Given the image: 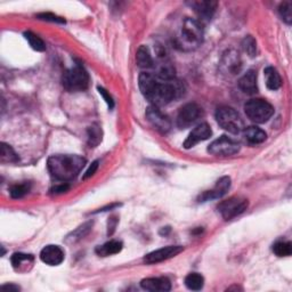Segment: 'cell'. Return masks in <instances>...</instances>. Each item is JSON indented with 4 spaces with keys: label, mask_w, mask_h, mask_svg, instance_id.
I'll return each instance as SVG.
<instances>
[{
    "label": "cell",
    "mask_w": 292,
    "mask_h": 292,
    "mask_svg": "<svg viewBox=\"0 0 292 292\" xmlns=\"http://www.w3.org/2000/svg\"><path fill=\"white\" fill-rule=\"evenodd\" d=\"M97 169H99V161H95V162L91 163V166L88 168V170L86 171V173H85L83 178L84 179H88L91 176H94L95 173H96V171H97Z\"/></svg>",
    "instance_id": "cell-37"
},
{
    "label": "cell",
    "mask_w": 292,
    "mask_h": 292,
    "mask_svg": "<svg viewBox=\"0 0 292 292\" xmlns=\"http://www.w3.org/2000/svg\"><path fill=\"white\" fill-rule=\"evenodd\" d=\"M240 151V144L232 138L222 136L218 140L213 141L208 147V152L217 157H229L234 155Z\"/></svg>",
    "instance_id": "cell-8"
},
{
    "label": "cell",
    "mask_w": 292,
    "mask_h": 292,
    "mask_svg": "<svg viewBox=\"0 0 292 292\" xmlns=\"http://www.w3.org/2000/svg\"><path fill=\"white\" fill-rule=\"evenodd\" d=\"M116 224H118V218L115 216L111 217L109 219V223H107V235H109V237H111V235L114 233Z\"/></svg>",
    "instance_id": "cell-36"
},
{
    "label": "cell",
    "mask_w": 292,
    "mask_h": 292,
    "mask_svg": "<svg viewBox=\"0 0 292 292\" xmlns=\"http://www.w3.org/2000/svg\"><path fill=\"white\" fill-rule=\"evenodd\" d=\"M34 261V258L32 255H27V254H14L12 256V265L14 269H16L17 271H25L28 270L29 266H32Z\"/></svg>",
    "instance_id": "cell-21"
},
{
    "label": "cell",
    "mask_w": 292,
    "mask_h": 292,
    "mask_svg": "<svg viewBox=\"0 0 292 292\" xmlns=\"http://www.w3.org/2000/svg\"><path fill=\"white\" fill-rule=\"evenodd\" d=\"M2 289L4 291H18L20 288L16 285H14V284H5L2 286Z\"/></svg>",
    "instance_id": "cell-39"
},
{
    "label": "cell",
    "mask_w": 292,
    "mask_h": 292,
    "mask_svg": "<svg viewBox=\"0 0 292 292\" xmlns=\"http://www.w3.org/2000/svg\"><path fill=\"white\" fill-rule=\"evenodd\" d=\"M273 252L278 257H289L292 254V244L285 241H279L273 245Z\"/></svg>",
    "instance_id": "cell-30"
},
{
    "label": "cell",
    "mask_w": 292,
    "mask_h": 292,
    "mask_svg": "<svg viewBox=\"0 0 292 292\" xmlns=\"http://www.w3.org/2000/svg\"><path fill=\"white\" fill-rule=\"evenodd\" d=\"M182 251L183 247H181V245H169V247L158 249L155 251H152L150 254H147L144 257V261L148 265L161 263L163 260L176 257V256L181 254Z\"/></svg>",
    "instance_id": "cell-12"
},
{
    "label": "cell",
    "mask_w": 292,
    "mask_h": 292,
    "mask_svg": "<svg viewBox=\"0 0 292 292\" xmlns=\"http://www.w3.org/2000/svg\"><path fill=\"white\" fill-rule=\"evenodd\" d=\"M37 17L39 20H43V21H50V22H56V23H65L64 18L60 17V16H56V15L50 14V13L38 14Z\"/></svg>",
    "instance_id": "cell-34"
},
{
    "label": "cell",
    "mask_w": 292,
    "mask_h": 292,
    "mask_svg": "<svg viewBox=\"0 0 292 292\" xmlns=\"http://www.w3.org/2000/svg\"><path fill=\"white\" fill-rule=\"evenodd\" d=\"M93 224H94L93 222H87L76 229H74L73 232H71L68 237L65 238V243L74 244L76 242H79V241L83 240L86 235H88V233L91 230V227H93Z\"/></svg>",
    "instance_id": "cell-22"
},
{
    "label": "cell",
    "mask_w": 292,
    "mask_h": 292,
    "mask_svg": "<svg viewBox=\"0 0 292 292\" xmlns=\"http://www.w3.org/2000/svg\"><path fill=\"white\" fill-rule=\"evenodd\" d=\"M29 191H30V184L22 183L13 185L11 189H9V193H11V197L13 199H21L27 196Z\"/></svg>",
    "instance_id": "cell-31"
},
{
    "label": "cell",
    "mask_w": 292,
    "mask_h": 292,
    "mask_svg": "<svg viewBox=\"0 0 292 292\" xmlns=\"http://www.w3.org/2000/svg\"><path fill=\"white\" fill-rule=\"evenodd\" d=\"M244 112L251 121L256 124L267 122L274 114V107L268 102L260 99L250 100L244 105Z\"/></svg>",
    "instance_id": "cell-6"
},
{
    "label": "cell",
    "mask_w": 292,
    "mask_h": 292,
    "mask_svg": "<svg viewBox=\"0 0 292 292\" xmlns=\"http://www.w3.org/2000/svg\"><path fill=\"white\" fill-rule=\"evenodd\" d=\"M116 207H120V204L119 203H113V204H111V206H107L105 208H102L100 210H97L96 212H103V211H107V209H113V208H116Z\"/></svg>",
    "instance_id": "cell-40"
},
{
    "label": "cell",
    "mask_w": 292,
    "mask_h": 292,
    "mask_svg": "<svg viewBox=\"0 0 292 292\" xmlns=\"http://www.w3.org/2000/svg\"><path fill=\"white\" fill-rule=\"evenodd\" d=\"M99 93H100V95L103 97V100L106 102V104L109 105V107L110 109H113V106H114V101H113V99H112L111 97V95L107 93V91L104 89V88H102V87H99Z\"/></svg>",
    "instance_id": "cell-35"
},
{
    "label": "cell",
    "mask_w": 292,
    "mask_h": 292,
    "mask_svg": "<svg viewBox=\"0 0 292 292\" xmlns=\"http://www.w3.org/2000/svg\"><path fill=\"white\" fill-rule=\"evenodd\" d=\"M243 136L250 144H260V143L265 142L266 138H267V135H266V132L263 129L255 126L244 128Z\"/></svg>",
    "instance_id": "cell-20"
},
{
    "label": "cell",
    "mask_w": 292,
    "mask_h": 292,
    "mask_svg": "<svg viewBox=\"0 0 292 292\" xmlns=\"http://www.w3.org/2000/svg\"><path fill=\"white\" fill-rule=\"evenodd\" d=\"M86 165V159L80 155H53L48 159L47 168L52 176L62 182L72 181Z\"/></svg>",
    "instance_id": "cell-2"
},
{
    "label": "cell",
    "mask_w": 292,
    "mask_h": 292,
    "mask_svg": "<svg viewBox=\"0 0 292 292\" xmlns=\"http://www.w3.org/2000/svg\"><path fill=\"white\" fill-rule=\"evenodd\" d=\"M0 160H2L3 163H15L18 161V158L11 146L3 143L2 153H0Z\"/></svg>",
    "instance_id": "cell-29"
},
{
    "label": "cell",
    "mask_w": 292,
    "mask_h": 292,
    "mask_svg": "<svg viewBox=\"0 0 292 292\" xmlns=\"http://www.w3.org/2000/svg\"><path fill=\"white\" fill-rule=\"evenodd\" d=\"M241 68H242V61L237 50L229 49L224 53L220 61V70L224 74L235 75L240 72Z\"/></svg>",
    "instance_id": "cell-11"
},
{
    "label": "cell",
    "mask_w": 292,
    "mask_h": 292,
    "mask_svg": "<svg viewBox=\"0 0 292 292\" xmlns=\"http://www.w3.org/2000/svg\"><path fill=\"white\" fill-rule=\"evenodd\" d=\"M122 247H124V245H122V242L113 240V241H110V242H106L103 245L97 247L96 254L99 256H102V257H107V256L119 254L122 250Z\"/></svg>",
    "instance_id": "cell-25"
},
{
    "label": "cell",
    "mask_w": 292,
    "mask_h": 292,
    "mask_svg": "<svg viewBox=\"0 0 292 292\" xmlns=\"http://www.w3.org/2000/svg\"><path fill=\"white\" fill-rule=\"evenodd\" d=\"M201 115V109L194 103H188L181 107L177 115V126L181 129H186L196 122Z\"/></svg>",
    "instance_id": "cell-10"
},
{
    "label": "cell",
    "mask_w": 292,
    "mask_h": 292,
    "mask_svg": "<svg viewBox=\"0 0 292 292\" xmlns=\"http://www.w3.org/2000/svg\"><path fill=\"white\" fill-rule=\"evenodd\" d=\"M242 48L250 57H255V56L257 55V43H256V40L251 37V35H247V37L243 39Z\"/></svg>",
    "instance_id": "cell-32"
},
{
    "label": "cell",
    "mask_w": 292,
    "mask_h": 292,
    "mask_svg": "<svg viewBox=\"0 0 292 292\" xmlns=\"http://www.w3.org/2000/svg\"><path fill=\"white\" fill-rule=\"evenodd\" d=\"M239 87L245 94L252 95L257 93V72L255 70L247 71V73H244L242 78L239 80Z\"/></svg>",
    "instance_id": "cell-18"
},
{
    "label": "cell",
    "mask_w": 292,
    "mask_h": 292,
    "mask_svg": "<svg viewBox=\"0 0 292 292\" xmlns=\"http://www.w3.org/2000/svg\"><path fill=\"white\" fill-rule=\"evenodd\" d=\"M62 84L68 91H84L88 88L89 75L84 66L76 64L63 74Z\"/></svg>",
    "instance_id": "cell-5"
},
{
    "label": "cell",
    "mask_w": 292,
    "mask_h": 292,
    "mask_svg": "<svg viewBox=\"0 0 292 292\" xmlns=\"http://www.w3.org/2000/svg\"><path fill=\"white\" fill-rule=\"evenodd\" d=\"M204 279L201 274L199 273H191L185 278V285L187 289L193 291H199L203 288Z\"/></svg>",
    "instance_id": "cell-27"
},
{
    "label": "cell",
    "mask_w": 292,
    "mask_h": 292,
    "mask_svg": "<svg viewBox=\"0 0 292 292\" xmlns=\"http://www.w3.org/2000/svg\"><path fill=\"white\" fill-rule=\"evenodd\" d=\"M211 128H210L208 124H206V122H204V124H200L189 132V135L186 138V141L184 142L183 146L185 148H192L196 146L198 143L207 141L208 138L211 137Z\"/></svg>",
    "instance_id": "cell-13"
},
{
    "label": "cell",
    "mask_w": 292,
    "mask_h": 292,
    "mask_svg": "<svg viewBox=\"0 0 292 292\" xmlns=\"http://www.w3.org/2000/svg\"><path fill=\"white\" fill-rule=\"evenodd\" d=\"M247 208L248 200L234 197L220 203L218 206V211L225 220H230L244 212Z\"/></svg>",
    "instance_id": "cell-7"
},
{
    "label": "cell",
    "mask_w": 292,
    "mask_h": 292,
    "mask_svg": "<svg viewBox=\"0 0 292 292\" xmlns=\"http://www.w3.org/2000/svg\"><path fill=\"white\" fill-rule=\"evenodd\" d=\"M146 119L152 127L160 132H168L171 128V121L169 118L159 110L158 106H148L145 112Z\"/></svg>",
    "instance_id": "cell-9"
},
{
    "label": "cell",
    "mask_w": 292,
    "mask_h": 292,
    "mask_svg": "<svg viewBox=\"0 0 292 292\" xmlns=\"http://www.w3.org/2000/svg\"><path fill=\"white\" fill-rule=\"evenodd\" d=\"M189 5L200 18L203 21H210L216 12L218 4L216 2H192Z\"/></svg>",
    "instance_id": "cell-16"
},
{
    "label": "cell",
    "mask_w": 292,
    "mask_h": 292,
    "mask_svg": "<svg viewBox=\"0 0 292 292\" xmlns=\"http://www.w3.org/2000/svg\"><path fill=\"white\" fill-rule=\"evenodd\" d=\"M203 40V28L201 23L194 18L186 17L175 37L176 47L189 52L197 49Z\"/></svg>",
    "instance_id": "cell-3"
},
{
    "label": "cell",
    "mask_w": 292,
    "mask_h": 292,
    "mask_svg": "<svg viewBox=\"0 0 292 292\" xmlns=\"http://www.w3.org/2000/svg\"><path fill=\"white\" fill-rule=\"evenodd\" d=\"M138 84L145 99L150 101L152 105L158 107L169 104L184 94V87L181 81L176 79L165 81L157 78L152 73H141Z\"/></svg>",
    "instance_id": "cell-1"
},
{
    "label": "cell",
    "mask_w": 292,
    "mask_h": 292,
    "mask_svg": "<svg viewBox=\"0 0 292 292\" xmlns=\"http://www.w3.org/2000/svg\"><path fill=\"white\" fill-rule=\"evenodd\" d=\"M69 188H70V186L68 185V184H62V185H59V186L54 187L52 189V192L56 193V194H61V193H65Z\"/></svg>",
    "instance_id": "cell-38"
},
{
    "label": "cell",
    "mask_w": 292,
    "mask_h": 292,
    "mask_svg": "<svg viewBox=\"0 0 292 292\" xmlns=\"http://www.w3.org/2000/svg\"><path fill=\"white\" fill-rule=\"evenodd\" d=\"M137 65L142 69H150L154 66V61H153L152 55L146 46H141L136 53Z\"/></svg>",
    "instance_id": "cell-24"
},
{
    "label": "cell",
    "mask_w": 292,
    "mask_h": 292,
    "mask_svg": "<svg viewBox=\"0 0 292 292\" xmlns=\"http://www.w3.org/2000/svg\"><path fill=\"white\" fill-rule=\"evenodd\" d=\"M280 15L286 24H291L292 22V4L290 2H284L279 7Z\"/></svg>",
    "instance_id": "cell-33"
},
{
    "label": "cell",
    "mask_w": 292,
    "mask_h": 292,
    "mask_svg": "<svg viewBox=\"0 0 292 292\" xmlns=\"http://www.w3.org/2000/svg\"><path fill=\"white\" fill-rule=\"evenodd\" d=\"M264 74L266 78V86L270 90H278L282 85L281 75L278 72V70L274 69L273 66H267L264 70Z\"/></svg>",
    "instance_id": "cell-23"
},
{
    "label": "cell",
    "mask_w": 292,
    "mask_h": 292,
    "mask_svg": "<svg viewBox=\"0 0 292 292\" xmlns=\"http://www.w3.org/2000/svg\"><path fill=\"white\" fill-rule=\"evenodd\" d=\"M40 259L43 263L49 266H59L63 263L64 260V252L59 245H47L45 247L42 252H40Z\"/></svg>",
    "instance_id": "cell-15"
},
{
    "label": "cell",
    "mask_w": 292,
    "mask_h": 292,
    "mask_svg": "<svg viewBox=\"0 0 292 292\" xmlns=\"http://www.w3.org/2000/svg\"><path fill=\"white\" fill-rule=\"evenodd\" d=\"M102 128L100 125L93 124L87 129V137H88V145L90 147H96L102 142Z\"/></svg>",
    "instance_id": "cell-26"
},
{
    "label": "cell",
    "mask_w": 292,
    "mask_h": 292,
    "mask_svg": "<svg viewBox=\"0 0 292 292\" xmlns=\"http://www.w3.org/2000/svg\"><path fill=\"white\" fill-rule=\"evenodd\" d=\"M230 188V178L227 176H224L219 179L216 183V185L210 191L204 192L202 196H200V202H206L209 200H216L223 198L225 194L228 192Z\"/></svg>",
    "instance_id": "cell-14"
},
{
    "label": "cell",
    "mask_w": 292,
    "mask_h": 292,
    "mask_svg": "<svg viewBox=\"0 0 292 292\" xmlns=\"http://www.w3.org/2000/svg\"><path fill=\"white\" fill-rule=\"evenodd\" d=\"M141 286L146 291L167 292L170 291L171 283L167 278H148L142 280Z\"/></svg>",
    "instance_id": "cell-17"
},
{
    "label": "cell",
    "mask_w": 292,
    "mask_h": 292,
    "mask_svg": "<svg viewBox=\"0 0 292 292\" xmlns=\"http://www.w3.org/2000/svg\"><path fill=\"white\" fill-rule=\"evenodd\" d=\"M155 76L161 80H172L175 79V68H173L170 61H168L167 57L160 59V62L157 66Z\"/></svg>",
    "instance_id": "cell-19"
},
{
    "label": "cell",
    "mask_w": 292,
    "mask_h": 292,
    "mask_svg": "<svg viewBox=\"0 0 292 292\" xmlns=\"http://www.w3.org/2000/svg\"><path fill=\"white\" fill-rule=\"evenodd\" d=\"M24 37L27 39V42L29 45L31 46V48L37 50V52H44L46 49V45L44 43V40L42 38H39L37 34L32 33L31 31H28L24 33Z\"/></svg>",
    "instance_id": "cell-28"
},
{
    "label": "cell",
    "mask_w": 292,
    "mask_h": 292,
    "mask_svg": "<svg viewBox=\"0 0 292 292\" xmlns=\"http://www.w3.org/2000/svg\"><path fill=\"white\" fill-rule=\"evenodd\" d=\"M216 119L218 125L230 134H240L244 129V122L237 111L232 107H219L216 112Z\"/></svg>",
    "instance_id": "cell-4"
}]
</instances>
